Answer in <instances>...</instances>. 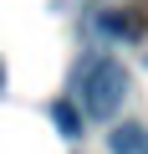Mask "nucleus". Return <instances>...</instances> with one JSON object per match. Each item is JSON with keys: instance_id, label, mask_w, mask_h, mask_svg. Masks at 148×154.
<instances>
[{"instance_id": "obj_1", "label": "nucleus", "mask_w": 148, "mask_h": 154, "mask_svg": "<svg viewBox=\"0 0 148 154\" xmlns=\"http://www.w3.org/2000/svg\"><path fill=\"white\" fill-rule=\"evenodd\" d=\"M128 98V67L112 62V57H92L82 72H77V108L87 118H118Z\"/></svg>"}, {"instance_id": "obj_2", "label": "nucleus", "mask_w": 148, "mask_h": 154, "mask_svg": "<svg viewBox=\"0 0 148 154\" xmlns=\"http://www.w3.org/2000/svg\"><path fill=\"white\" fill-rule=\"evenodd\" d=\"M51 123L61 128V139H82V108L71 98H56L51 103Z\"/></svg>"}, {"instance_id": "obj_3", "label": "nucleus", "mask_w": 148, "mask_h": 154, "mask_svg": "<svg viewBox=\"0 0 148 154\" xmlns=\"http://www.w3.org/2000/svg\"><path fill=\"white\" fill-rule=\"evenodd\" d=\"M107 149H112V154H138V149H143V128H138V123H118V128L107 134Z\"/></svg>"}, {"instance_id": "obj_4", "label": "nucleus", "mask_w": 148, "mask_h": 154, "mask_svg": "<svg viewBox=\"0 0 148 154\" xmlns=\"http://www.w3.org/2000/svg\"><path fill=\"white\" fill-rule=\"evenodd\" d=\"M102 31L107 36H118V41H128V36H138V16H118V11H102Z\"/></svg>"}, {"instance_id": "obj_5", "label": "nucleus", "mask_w": 148, "mask_h": 154, "mask_svg": "<svg viewBox=\"0 0 148 154\" xmlns=\"http://www.w3.org/2000/svg\"><path fill=\"white\" fill-rule=\"evenodd\" d=\"M138 154H148V128H143V149H138Z\"/></svg>"}, {"instance_id": "obj_6", "label": "nucleus", "mask_w": 148, "mask_h": 154, "mask_svg": "<svg viewBox=\"0 0 148 154\" xmlns=\"http://www.w3.org/2000/svg\"><path fill=\"white\" fill-rule=\"evenodd\" d=\"M0 93H5V67H0Z\"/></svg>"}]
</instances>
